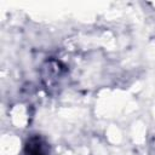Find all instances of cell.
I'll list each match as a JSON object with an SVG mask.
<instances>
[{"instance_id": "obj_1", "label": "cell", "mask_w": 155, "mask_h": 155, "mask_svg": "<svg viewBox=\"0 0 155 155\" xmlns=\"http://www.w3.org/2000/svg\"><path fill=\"white\" fill-rule=\"evenodd\" d=\"M28 148H29V155H44V144L40 142L39 138H35L33 139L29 144H28Z\"/></svg>"}]
</instances>
